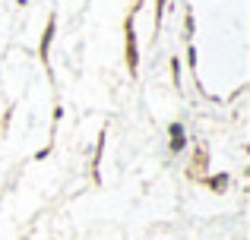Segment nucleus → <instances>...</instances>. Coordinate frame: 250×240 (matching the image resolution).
I'll return each mask as SVG.
<instances>
[{
    "instance_id": "1",
    "label": "nucleus",
    "mask_w": 250,
    "mask_h": 240,
    "mask_svg": "<svg viewBox=\"0 0 250 240\" xmlns=\"http://www.w3.org/2000/svg\"><path fill=\"white\" fill-rule=\"evenodd\" d=\"M171 146H174V148H181V146H184V133H181V127H171Z\"/></svg>"
}]
</instances>
